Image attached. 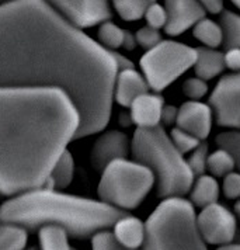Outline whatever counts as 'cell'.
<instances>
[{
	"label": "cell",
	"mask_w": 240,
	"mask_h": 250,
	"mask_svg": "<svg viewBox=\"0 0 240 250\" xmlns=\"http://www.w3.org/2000/svg\"><path fill=\"white\" fill-rule=\"evenodd\" d=\"M118 72L114 51L44 0H10L0 6V87L65 91L80 114L76 139L108 125Z\"/></svg>",
	"instance_id": "6da1fadb"
},
{
	"label": "cell",
	"mask_w": 240,
	"mask_h": 250,
	"mask_svg": "<svg viewBox=\"0 0 240 250\" xmlns=\"http://www.w3.org/2000/svg\"><path fill=\"white\" fill-rule=\"evenodd\" d=\"M79 128L80 114L65 91L0 87V193L45 187Z\"/></svg>",
	"instance_id": "7a4b0ae2"
},
{
	"label": "cell",
	"mask_w": 240,
	"mask_h": 250,
	"mask_svg": "<svg viewBox=\"0 0 240 250\" xmlns=\"http://www.w3.org/2000/svg\"><path fill=\"white\" fill-rule=\"evenodd\" d=\"M126 211L55 188L41 187L12 197L0 207V222L37 230L46 225L63 228L73 238H90L114 227Z\"/></svg>",
	"instance_id": "3957f363"
},
{
	"label": "cell",
	"mask_w": 240,
	"mask_h": 250,
	"mask_svg": "<svg viewBox=\"0 0 240 250\" xmlns=\"http://www.w3.org/2000/svg\"><path fill=\"white\" fill-rule=\"evenodd\" d=\"M131 152L134 159L152 170L160 198L183 197L190 193L194 184V173L161 125L156 128H137Z\"/></svg>",
	"instance_id": "277c9868"
},
{
	"label": "cell",
	"mask_w": 240,
	"mask_h": 250,
	"mask_svg": "<svg viewBox=\"0 0 240 250\" xmlns=\"http://www.w3.org/2000/svg\"><path fill=\"white\" fill-rule=\"evenodd\" d=\"M143 250H208L194 205L184 197L164 198L145 222Z\"/></svg>",
	"instance_id": "5b68a950"
},
{
	"label": "cell",
	"mask_w": 240,
	"mask_h": 250,
	"mask_svg": "<svg viewBox=\"0 0 240 250\" xmlns=\"http://www.w3.org/2000/svg\"><path fill=\"white\" fill-rule=\"evenodd\" d=\"M155 184V176L148 166L137 160L118 159L103 170L97 193L100 201L128 211L142 204Z\"/></svg>",
	"instance_id": "8992f818"
},
{
	"label": "cell",
	"mask_w": 240,
	"mask_h": 250,
	"mask_svg": "<svg viewBox=\"0 0 240 250\" xmlns=\"http://www.w3.org/2000/svg\"><path fill=\"white\" fill-rule=\"evenodd\" d=\"M195 61V48L173 40H163L159 45L142 55L139 65L149 87L155 93H160L183 76L188 69L194 68Z\"/></svg>",
	"instance_id": "52a82bcc"
},
{
	"label": "cell",
	"mask_w": 240,
	"mask_h": 250,
	"mask_svg": "<svg viewBox=\"0 0 240 250\" xmlns=\"http://www.w3.org/2000/svg\"><path fill=\"white\" fill-rule=\"evenodd\" d=\"M208 104L218 125L240 129V72L225 75L219 80Z\"/></svg>",
	"instance_id": "ba28073f"
},
{
	"label": "cell",
	"mask_w": 240,
	"mask_h": 250,
	"mask_svg": "<svg viewBox=\"0 0 240 250\" xmlns=\"http://www.w3.org/2000/svg\"><path fill=\"white\" fill-rule=\"evenodd\" d=\"M197 224L206 243L218 246L232 243L238 230L236 215L219 203L201 208L197 215Z\"/></svg>",
	"instance_id": "9c48e42d"
},
{
	"label": "cell",
	"mask_w": 240,
	"mask_h": 250,
	"mask_svg": "<svg viewBox=\"0 0 240 250\" xmlns=\"http://www.w3.org/2000/svg\"><path fill=\"white\" fill-rule=\"evenodd\" d=\"M79 28L93 27L111 20L108 0H44Z\"/></svg>",
	"instance_id": "30bf717a"
},
{
	"label": "cell",
	"mask_w": 240,
	"mask_h": 250,
	"mask_svg": "<svg viewBox=\"0 0 240 250\" xmlns=\"http://www.w3.org/2000/svg\"><path fill=\"white\" fill-rule=\"evenodd\" d=\"M132 141L122 131L110 129L103 132L92 148V165L96 170H104L111 162L126 159Z\"/></svg>",
	"instance_id": "8fae6325"
},
{
	"label": "cell",
	"mask_w": 240,
	"mask_h": 250,
	"mask_svg": "<svg viewBox=\"0 0 240 250\" xmlns=\"http://www.w3.org/2000/svg\"><path fill=\"white\" fill-rule=\"evenodd\" d=\"M164 7L167 12L164 31L170 37L183 34L205 19L206 12L198 0H164Z\"/></svg>",
	"instance_id": "7c38bea8"
},
{
	"label": "cell",
	"mask_w": 240,
	"mask_h": 250,
	"mask_svg": "<svg viewBox=\"0 0 240 250\" xmlns=\"http://www.w3.org/2000/svg\"><path fill=\"white\" fill-rule=\"evenodd\" d=\"M214 123V111L209 104L188 100L179 107L176 126L193 134L200 141L209 137Z\"/></svg>",
	"instance_id": "4fadbf2b"
},
{
	"label": "cell",
	"mask_w": 240,
	"mask_h": 250,
	"mask_svg": "<svg viewBox=\"0 0 240 250\" xmlns=\"http://www.w3.org/2000/svg\"><path fill=\"white\" fill-rule=\"evenodd\" d=\"M149 83L143 73H139L135 68L120 70L115 79L114 102L129 108L132 103L149 91Z\"/></svg>",
	"instance_id": "5bb4252c"
},
{
	"label": "cell",
	"mask_w": 240,
	"mask_h": 250,
	"mask_svg": "<svg viewBox=\"0 0 240 250\" xmlns=\"http://www.w3.org/2000/svg\"><path fill=\"white\" fill-rule=\"evenodd\" d=\"M164 99L159 93H146L140 96L132 105L131 110V120L132 124L138 128H156L161 124V114L164 108Z\"/></svg>",
	"instance_id": "9a60e30c"
},
{
	"label": "cell",
	"mask_w": 240,
	"mask_h": 250,
	"mask_svg": "<svg viewBox=\"0 0 240 250\" xmlns=\"http://www.w3.org/2000/svg\"><path fill=\"white\" fill-rule=\"evenodd\" d=\"M113 233L121 245L128 249L138 250L145 243L146 225L137 216L124 215L114 224Z\"/></svg>",
	"instance_id": "2e32d148"
},
{
	"label": "cell",
	"mask_w": 240,
	"mask_h": 250,
	"mask_svg": "<svg viewBox=\"0 0 240 250\" xmlns=\"http://www.w3.org/2000/svg\"><path fill=\"white\" fill-rule=\"evenodd\" d=\"M197 49V61H195L194 70L197 78L202 80H211L220 75L226 65H225V54L217 48L200 46Z\"/></svg>",
	"instance_id": "e0dca14e"
},
{
	"label": "cell",
	"mask_w": 240,
	"mask_h": 250,
	"mask_svg": "<svg viewBox=\"0 0 240 250\" xmlns=\"http://www.w3.org/2000/svg\"><path fill=\"white\" fill-rule=\"evenodd\" d=\"M190 201L193 205L205 208L208 205L218 203L219 198V183L212 174L198 176L190 190Z\"/></svg>",
	"instance_id": "ac0fdd59"
},
{
	"label": "cell",
	"mask_w": 240,
	"mask_h": 250,
	"mask_svg": "<svg viewBox=\"0 0 240 250\" xmlns=\"http://www.w3.org/2000/svg\"><path fill=\"white\" fill-rule=\"evenodd\" d=\"M73 173H75V160H73L72 153L66 150L55 163L54 169L49 174L46 186L49 188H55V190L66 188L73 180Z\"/></svg>",
	"instance_id": "d6986e66"
},
{
	"label": "cell",
	"mask_w": 240,
	"mask_h": 250,
	"mask_svg": "<svg viewBox=\"0 0 240 250\" xmlns=\"http://www.w3.org/2000/svg\"><path fill=\"white\" fill-rule=\"evenodd\" d=\"M69 235L63 228L46 225L38 229L40 250H73L69 245Z\"/></svg>",
	"instance_id": "ffe728a7"
},
{
	"label": "cell",
	"mask_w": 240,
	"mask_h": 250,
	"mask_svg": "<svg viewBox=\"0 0 240 250\" xmlns=\"http://www.w3.org/2000/svg\"><path fill=\"white\" fill-rule=\"evenodd\" d=\"M28 230L20 225L0 222V250H25Z\"/></svg>",
	"instance_id": "44dd1931"
},
{
	"label": "cell",
	"mask_w": 240,
	"mask_h": 250,
	"mask_svg": "<svg viewBox=\"0 0 240 250\" xmlns=\"http://www.w3.org/2000/svg\"><path fill=\"white\" fill-rule=\"evenodd\" d=\"M194 37L208 48H218L219 45H223V31L220 24L215 23L211 19H202L201 21L194 25L193 30Z\"/></svg>",
	"instance_id": "7402d4cb"
},
{
	"label": "cell",
	"mask_w": 240,
	"mask_h": 250,
	"mask_svg": "<svg viewBox=\"0 0 240 250\" xmlns=\"http://www.w3.org/2000/svg\"><path fill=\"white\" fill-rule=\"evenodd\" d=\"M219 24L223 31V46L226 49L240 48V14L223 10Z\"/></svg>",
	"instance_id": "603a6c76"
},
{
	"label": "cell",
	"mask_w": 240,
	"mask_h": 250,
	"mask_svg": "<svg viewBox=\"0 0 240 250\" xmlns=\"http://www.w3.org/2000/svg\"><path fill=\"white\" fill-rule=\"evenodd\" d=\"M158 0H113L115 12L124 21H137L143 17L150 4Z\"/></svg>",
	"instance_id": "cb8c5ba5"
},
{
	"label": "cell",
	"mask_w": 240,
	"mask_h": 250,
	"mask_svg": "<svg viewBox=\"0 0 240 250\" xmlns=\"http://www.w3.org/2000/svg\"><path fill=\"white\" fill-rule=\"evenodd\" d=\"M235 169H236L235 159L226 149L218 148L212 153H209L206 170L214 177H225L229 173L235 171Z\"/></svg>",
	"instance_id": "d4e9b609"
},
{
	"label": "cell",
	"mask_w": 240,
	"mask_h": 250,
	"mask_svg": "<svg viewBox=\"0 0 240 250\" xmlns=\"http://www.w3.org/2000/svg\"><path fill=\"white\" fill-rule=\"evenodd\" d=\"M99 41L103 46H105L110 51L118 49L124 46V40H125V30H122L120 25H117L113 21H105L100 24L99 28Z\"/></svg>",
	"instance_id": "484cf974"
},
{
	"label": "cell",
	"mask_w": 240,
	"mask_h": 250,
	"mask_svg": "<svg viewBox=\"0 0 240 250\" xmlns=\"http://www.w3.org/2000/svg\"><path fill=\"white\" fill-rule=\"evenodd\" d=\"M218 148L226 149L233 156L236 169L240 173V132L236 129L220 132L217 137Z\"/></svg>",
	"instance_id": "4316f807"
},
{
	"label": "cell",
	"mask_w": 240,
	"mask_h": 250,
	"mask_svg": "<svg viewBox=\"0 0 240 250\" xmlns=\"http://www.w3.org/2000/svg\"><path fill=\"white\" fill-rule=\"evenodd\" d=\"M170 138H172V142L174 144V146L179 149L181 153H190L193 152L202 141H200L198 138L194 137L193 134L184 131L179 126H174L170 132Z\"/></svg>",
	"instance_id": "83f0119b"
},
{
	"label": "cell",
	"mask_w": 240,
	"mask_h": 250,
	"mask_svg": "<svg viewBox=\"0 0 240 250\" xmlns=\"http://www.w3.org/2000/svg\"><path fill=\"white\" fill-rule=\"evenodd\" d=\"M208 156H209L208 144L204 142V141H202L193 152H190L187 162H188L190 169L194 173V176L198 177V176L205 174L206 166H208Z\"/></svg>",
	"instance_id": "f1b7e54d"
},
{
	"label": "cell",
	"mask_w": 240,
	"mask_h": 250,
	"mask_svg": "<svg viewBox=\"0 0 240 250\" xmlns=\"http://www.w3.org/2000/svg\"><path fill=\"white\" fill-rule=\"evenodd\" d=\"M92 250H132L121 245L113 232L110 230H100L94 236H92Z\"/></svg>",
	"instance_id": "f546056e"
},
{
	"label": "cell",
	"mask_w": 240,
	"mask_h": 250,
	"mask_svg": "<svg viewBox=\"0 0 240 250\" xmlns=\"http://www.w3.org/2000/svg\"><path fill=\"white\" fill-rule=\"evenodd\" d=\"M143 19L146 20V24L149 27H153V28H164L166 24H167V12H166V7L159 4L158 1L150 4L146 12L143 14Z\"/></svg>",
	"instance_id": "4dcf8cb0"
},
{
	"label": "cell",
	"mask_w": 240,
	"mask_h": 250,
	"mask_svg": "<svg viewBox=\"0 0 240 250\" xmlns=\"http://www.w3.org/2000/svg\"><path fill=\"white\" fill-rule=\"evenodd\" d=\"M135 37H137L138 45L145 48L146 51L155 48L156 45H159L160 42L163 41L159 30L153 28V27H149V25H145V27L139 28Z\"/></svg>",
	"instance_id": "1f68e13d"
},
{
	"label": "cell",
	"mask_w": 240,
	"mask_h": 250,
	"mask_svg": "<svg viewBox=\"0 0 240 250\" xmlns=\"http://www.w3.org/2000/svg\"><path fill=\"white\" fill-rule=\"evenodd\" d=\"M208 91V84L205 80L200 79V78H190L184 82L183 93L190 99L200 102Z\"/></svg>",
	"instance_id": "d6a6232c"
},
{
	"label": "cell",
	"mask_w": 240,
	"mask_h": 250,
	"mask_svg": "<svg viewBox=\"0 0 240 250\" xmlns=\"http://www.w3.org/2000/svg\"><path fill=\"white\" fill-rule=\"evenodd\" d=\"M222 191L229 200H240V173L232 171L223 177Z\"/></svg>",
	"instance_id": "836d02e7"
},
{
	"label": "cell",
	"mask_w": 240,
	"mask_h": 250,
	"mask_svg": "<svg viewBox=\"0 0 240 250\" xmlns=\"http://www.w3.org/2000/svg\"><path fill=\"white\" fill-rule=\"evenodd\" d=\"M225 65L233 72H240V48H230L225 52Z\"/></svg>",
	"instance_id": "e575fe53"
},
{
	"label": "cell",
	"mask_w": 240,
	"mask_h": 250,
	"mask_svg": "<svg viewBox=\"0 0 240 250\" xmlns=\"http://www.w3.org/2000/svg\"><path fill=\"white\" fill-rule=\"evenodd\" d=\"M204 10L211 14H220L223 12V0H198Z\"/></svg>",
	"instance_id": "d590c367"
},
{
	"label": "cell",
	"mask_w": 240,
	"mask_h": 250,
	"mask_svg": "<svg viewBox=\"0 0 240 250\" xmlns=\"http://www.w3.org/2000/svg\"><path fill=\"white\" fill-rule=\"evenodd\" d=\"M177 114H179V107L174 105H164L163 114H161V123L166 125L176 124L177 121Z\"/></svg>",
	"instance_id": "8d00e7d4"
},
{
	"label": "cell",
	"mask_w": 240,
	"mask_h": 250,
	"mask_svg": "<svg viewBox=\"0 0 240 250\" xmlns=\"http://www.w3.org/2000/svg\"><path fill=\"white\" fill-rule=\"evenodd\" d=\"M137 45L138 42L135 34H132L131 31H126L125 30V40H124V46L122 48H125L126 51H132Z\"/></svg>",
	"instance_id": "74e56055"
},
{
	"label": "cell",
	"mask_w": 240,
	"mask_h": 250,
	"mask_svg": "<svg viewBox=\"0 0 240 250\" xmlns=\"http://www.w3.org/2000/svg\"><path fill=\"white\" fill-rule=\"evenodd\" d=\"M217 250H240V243H229L225 246H219Z\"/></svg>",
	"instance_id": "f35d334b"
},
{
	"label": "cell",
	"mask_w": 240,
	"mask_h": 250,
	"mask_svg": "<svg viewBox=\"0 0 240 250\" xmlns=\"http://www.w3.org/2000/svg\"><path fill=\"white\" fill-rule=\"evenodd\" d=\"M235 214H236V216L239 218L240 221V200H238V203L235 204Z\"/></svg>",
	"instance_id": "ab89813d"
},
{
	"label": "cell",
	"mask_w": 240,
	"mask_h": 250,
	"mask_svg": "<svg viewBox=\"0 0 240 250\" xmlns=\"http://www.w3.org/2000/svg\"><path fill=\"white\" fill-rule=\"evenodd\" d=\"M232 3H233V4H235V6H236V7L240 10V0H232Z\"/></svg>",
	"instance_id": "60d3db41"
},
{
	"label": "cell",
	"mask_w": 240,
	"mask_h": 250,
	"mask_svg": "<svg viewBox=\"0 0 240 250\" xmlns=\"http://www.w3.org/2000/svg\"><path fill=\"white\" fill-rule=\"evenodd\" d=\"M25 250H38L37 248H28V249H25Z\"/></svg>",
	"instance_id": "b9f144b4"
},
{
	"label": "cell",
	"mask_w": 240,
	"mask_h": 250,
	"mask_svg": "<svg viewBox=\"0 0 240 250\" xmlns=\"http://www.w3.org/2000/svg\"><path fill=\"white\" fill-rule=\"evenodd\" d=\"M73 250H76V249H73Z\"/></svg>",
	"instance_id": "7bdbcfd3"
}]
</instances>
